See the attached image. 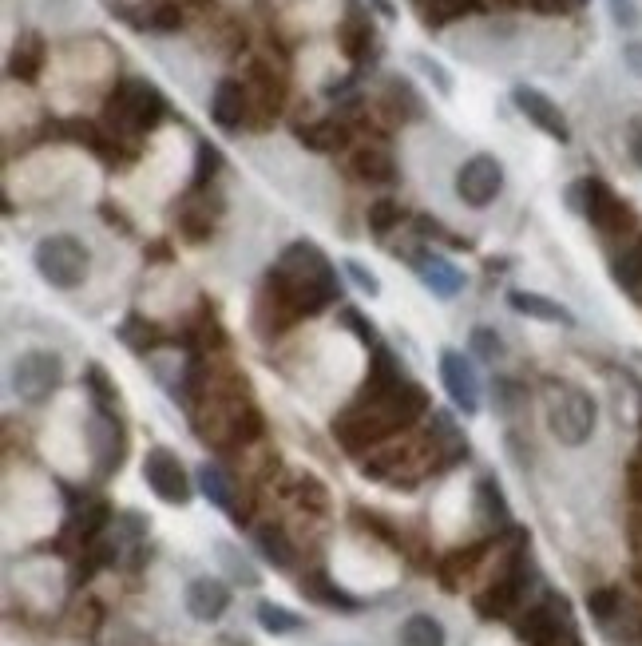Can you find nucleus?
<instances>
[{
  "mask_svg": "<svg viewBox=\"0 0 642 646\" xmlns=\"http://www.w3.org/2000/svg\"><path fill=\"white\" fill-rule=\"evenodd\" d=\"M211 119L222 127V131H234V127H242V119H246V92H242V84L238 80H218L211 92Z\"/></svg>",
  "mask_w": 642,
  "mask_h": 646,
  "instance_id": "f8f14e48",
  "label": "nucleus"
},
{
  "mask_svg": "<svg viewBox=\"0 0 642 646\" xmlns=\"http://www.w3.org/2000/svg\"><path fill=\"white\" fill-rule=\"evenodd\" d=\"M607 12H611V20H615L623 32H635V28L642 24L639 0H607Z\"/></svg>",
  "mask_w": 642,
  "mask_h": 646,
  "instance_id": "bb28decb",
  "label": "nucleus"
},
{
  "mask_svg": "<svg viewBox=\"0 0 642 646\" xmlns=\"http://www.w3.org/2000/svg\"><path fill=\"white\" fill-rule=\"evenodd\" d=\"M341 270H345V278H349V282H353L361 294H369V298H377V294H381V278H377V274H373L365 262L345 258V262H341Z\"/></svg>",
  "mask_w": 642,
  "mask_h": 646,
  "instance_id": "393cba45",
  "label": "nucleus"
},
{
  "mask_svg": "<svg viewBox=\"0 0 642 646\" xmlns=\"http://www.w3.org/2000/svg\"><path fill=\"white\" fill-rule=\"evenodd\" d=\"M341 44H345V56L349 60H365L369 56V48H373V24L365 20V16H357V8H349V16H345V24H341Z\"/></svg>",
  "mask_w": 642,
  "mask_h": 646,
  "instance_id": "4468645a",
  "label": "nucleus"
},
{
  "mask_svg": "<svg viewBox=\"0 0 642 646\" xmlns=\"http://www.w3.org/2000/svg\"><path fill=\"white\" fill-rule=\"evenodd\" d=\"M611 278L623 290H639L642 286V246H627L623 254L611 258Z\"/></svg>",
  "mask_w": 642,
  "mask_h": 646,
  "instance_id": "6ab92c4d",
  "label": "nucleus"
},
{
  "mask_svg": "<svg viewBox=\"0 0 642 646\" xmlns=\"http://www.w3.org/2000/svg\"><path fill=\"white\" fill-rule=\"evenodd\" d=\"M436 369H440V385H444L448 401H452L464 417H476V413H480V401H484V389H480V377H476L472 361H468L460 349H440Z\"/></svg>",
  "mask_w": 642,
  "mask_h": 646,
  "instance_id": "39448f33",
  "label": "nucleus"
},
{
  "mask_svg": "<svg viewBox=\"0 0 642 646\" xmlns=\"http://www.w3.org/2000/svg\"><path fill=\"white\" fill-rule=\"evenodd\" d=\"M369 4H373V8H377V12H381V16H385V20H393V16H397V12H393V4H389V0H369Z\"/></svg>",
  "mask_w": 642,
  "mask_h": 646,
  "instance_id": "7c9ffc66",
  "label": "nucleus"
},
{
  "mask_svg": "<svg viewBox=\"0 0 642 646\" xmlns=\"http://www.w3.org/2000/svg\"><path fill=\"white\" fill-rule=\"evenodd\" d=\"M183 607H187V615L199 619V623H218V619L230 611V587H226L222 579H214V575H199V579L187 583Z\"/></svg>",
  "mask_w": 642,
  "mask_h": 646,
  "instance_id": "9d476101",
  "label": "nucleus"
},
{
  "mask_svg": "<svg viewBox=\"0 0 642 646\" xmlns=\"http://www.w3.org/2000/svg\"><path fill=\"white\" fill-rule=\"evenodd\" d=\"M611 611H615V591H595L591 595V615L595 619H611Z\"/></svg>",
  "mask_w": 642,
  "mask_h": 646,
  "instance_id": "c756f323",
  "label": "nucleus"
},
{
  "mask_svg": "<svg viewBox=\"0 0 642 646\" xmlns=\"http://www.w3.org/2000/svg\"><path fill=\"white\" fill-rule=\"evenodd\" d=\"M623 64H627L631 76H639L642 80V40H627V44H623Z\"/></svg>",
  "mask_w": 642,
  "mask_h": 646,
  "instance_id": "c85d7f7f",
  "label": "nucleus"
},
{
  "mask_svg": "<svg viewBox=\"0 0 642 646\" xmlns=\"http://www.w3.org/2000/svg\"><path fill=\"white\" fill-rule=\"evenodd\" d=\"M599 429V401L587 389L559 385L547 401V432L563 448H583Z\"/></svg>",
  "mask_w": 642,
  "mask_h": 646,
  "instance_id": "f03ea898",
  "label": "nucleus"
},
{
  "mask_svg": "<svg viewBox=\"0 0 642 646\" xmlns=\"http://www.w3.org/2000/svg\"><path fill=\"white\" fill-rule=\"evenodd\" d=\"M143 480L163 504H187L191 500V476L171 448H151L143 456Z\"/></svg>",
  "mask_w": 642,
  "mask_h": 646,
  "instance_id": "423d86ee",
  "label": "nucleus"
},
{
  "mask_svg": "<svg viewBox=\"0 0 642 646\" xmlns=\"http://www.w3.org/2000/svg\"><path fill=\"white\" fill-rule=\"evenodd\" d=\"M298 135H302V143H306V147H314V151H329V147H341V143H345V127H337V123L302 127Z\"/></svg>",
  "mask_w": 642,
  "mask_h": 646,
  "instance_id": "4be33fe9",
  "label": "nucleus"
},
{
  "mask_svg": "<svg viewBox=\"0 0 642 646\" xmlns=\"http://www.w3.org/2000/svg\"><path fill=\"white\" fill-rule=\"evenodd\" d=\"M627 155H631V163L642 171V115H635L627 123Z\"/></svg>",
  "mask_w": 642,
  "mask_h": 646,
  "instance_id": "cd10ccee",
  "label": "nucleus"
},
{
  "mask_svg": "<svg viewBox=\"0 0 642 646\" xmlns=\"http://www.w3.org/2000/svg\"><path fill=\"white\" fill-rule=\"evenodd\" d=\"M512 104H516V111H520L532 127H539L543 135H551L555 143H571V123H567V115L559 111V104H555L547 92H539L532 84H516V88H512Z\"/></svg>",
  "mask_w": 642,
  "mask_h": 646,
  "instance_id": "1a4fd4ad",
  "label": "nucleus"
},
{
  "mask_svg": "<svg viewBox=\"0 0 642 646\" xmlns=\"http://www.w3.org/2000/svg\"><path fill=\"white\" fill-rule=\"evenodd\" d=\"M60 377H64V361L52 349H24L12 361V369H8L12 393L20 401H28V405H40L44 397H52V389L60 385Z\"/></svg>",
  "mask_w": 642,
  "mask_h": 646,
  "instance_id": "20e7f679",
  "label": "nucleus"
},
{
  "mask_svg": "<svg viewBox=\"0 0 642 646\" xmlns=\"http://www.w3.org/2000/svg\"><path fill=\"white\" fill-rule=\"evenodd\" d=\"M254 619H258V627L266 631V635H294V631H302V615H294L290 607H282V603H258V611H254Z\"/></svg>",
  "mask_w": 642,
  "mask_h": 646,
  "instance_id": "2eb2a0df",
  "label": "nucleus"
},
{
  "mask_svg": "<svg viewBox=\"0 0 642 646\" xmlns=\"http://www.w3.org/2000/svg\"><path fill=\"white\" fill-rule=\"evenodd\" d=\"M401 646H448V631L436 615L417 611L401 623Z\"/></svg>",
  "mask_w": 642,
  "mask_h": 646,
  "instance_id": "ddd939ff",
  "label": "nucleus"
},
{
  "mask_svg": "<svg viewBox=\"0 0 642 646\" xmlns=\"http://www.w3.org/2000/svg\"><path fill=\"white\" fill-rule=\"evenodd\" d=\"M413 68H417V72L425 76L428 84H432V88H436V92H440L444 100H448V96L456 92V88H452V72H448V68L440 64V60H432V56H425V52H413Z\"/></svg>",
  "mask_w": 642,
  "mask_h": 646,
  "instance_id": "412c9836",
  "label": "nucleus"
},
{
  "mask_svg": "<svg viewBox=\"0 0 642 646\" xmlns=\"http://www.w3.org/2000/svg\"><path fill=\"white\" fill-rule=\"evenodd\" d=\"M472 8H476V0H428V24H448Z\"/></svg>",
  "mask_w": 642,
  "mask_h": 646,
  "instance_id": "a878e982",
  "label": "nucleus"
},
{
  "mask_svg": "<svg viewBox=\"0 0 642 646\" xmlns=\"http://www.w3.org/2000/svg\"><path fill=\"white\" fill-rule=\"evenodd\" d=\"M504 183H508L504 163H500L496 155L480 151V155H468V159L456 167L452 191H456V199H460L464 207L484 211V207H492V203L504 195Z\"/></svg>",
  "mask_w": 642,
  "mask_h": 646,
  "instance_id": "7ed1b4c3",
  "label": "nucleus"
},
{
  "mask_svg": "<svg viewBox=\"0 0 642 646\" xmlns=\"http://www.w3.org/2000/svg\"><path fill=\"white\" fill-rule=\"evenodd\" d=\"M357 175L365 179V183H393L397 179V163L385 155V151H361L357 155Z\"/></svg>",
  "mask_w": 642,
  "mask_h": 646,
  "instance_id": "aec40b11",
  "label": "nucleus"
},
{
  "mask_svg": "<svg viewBox=\"0 0 642 646\" xmlns=\"http://www.w3.org/2000/svg\"><path fill=\"white\" fill-rule=\"evenodd\" d=\"M111 111H115L127 127L151 131V127L167 115V100L159 96V88H151V84H143V80H123L119 92L111 96Z\"/></svg>",
  "mask_w": 642,
  "mask_h": 646,
  "instance_id": "0eeeda50",
  "label": "nucleus"
},
{
  "mask_svg": "<svg viewBox=\"0 0 642 646\" xmlns=\"http://www.w3.org/2000/svg\"><path fill=\"white\" fill-rule=\"evenodd\" d=\"M508 306H512L516 314L532 318V322L575 325V318H571V310H567V306H559L555 298H547V294H535V290H508Z\"/></svg>",
  "mask_w": 642,
  "mask_h": 646,
  "instance_id": "9b49d317",
  "label": "nucleus"
},
{
  "mask_svg": "<svg viewBox=\"0 0 642 646\" xmlns=\"http://www.w3.org/2000/svg\"><path fill=\"white\" fill-rule=\"evenodd\" d=\"M413 262V274H417V282L425 286L432 298H440V302H452V298H460L464 294V286H468V274L448 258V254H436V250H421V254H413L409 258Z\"/></svg>",
  "mask_w": 642,
  "mask_h": 646,
  "instance_id": "6e6552de",
  "label": "nucleus"
},
{
  "mask_svg": "<svg viewBox=\"0 0 642 646\" xmlns=\"http://www.w3.org/2000/svg\"><path fill=\"white\" fill-rule=\"evenodd\" d=\"M218 551V563H222V571L234 579V583H242V587H258V571H254V563L234 547V543H218L214 547Z\"/></svg>",
  "mask_w": 642,
  "mask_h": 646,
  "instance_id": "a211bd4d",
  "label": "nucleus"
},
{
  "mask_svg": "<svg viewBox=\"0 0 642 646\" xmlns=\"http://www.w3.org/2000/svg\"><path fill=\"white\" fill-rule=\"evenodd\" d=\"M468 349H472V357L484 361V365L504 361V337H500V329H492V325H472Z\"/></svg>",
  "mask_w": 642,
  "mask_h": 646,
  "instance_id": "f3484780",
  "label": "nucleus"
},
{
  "mask_svg": "<svg viewBox=\"0 0 642 646\" xmlns=\"http://www.w3.org/2000/svg\"><path fill=\"white\" fill-rule=\"evenodd\" d=\"M258 547H262V555H266L270 563H278V567H290V563H294L290 543H286L282 532H274V528H262V532H258Z\"/></svg>",
  "mask_w": 642,
  "mask_h": 646,
  "instance_id": "b1692460",
  "label": "nucleus"
},
{
  "mask_svg": "<svg viewBox=\"0 0 642 646\" xmlns=\"http://www.w3.org/2000/svg\"><path fill=\"white\" fill-rule=\"evenodd\" d=\"M32 266L52 290H80L92 270V250L76 234H44L32 250Z\"/></svg>",
  "mask_w": 642,
  "mask_h": 646,
  "instance_id": "f257e3e1",
  "label": "nucleus"
},
{
  "mask_svg": "<svg viewBox=\"0 0 642 646\" xmlns=\"http://www.w3.org/2000/svg\"><path fill=\"white\" fill-rule=\"evenodd\" d=\"M401 218H405V207H401V203L381 199V203L369 207V230H373V234H389L393 226H401Z\"/></svg>",
  "mask_w": 642,
  "mask_h": 646,
  "instance_id": "5701e85b",
  "label": "nucleus"
},
{
  "mask_svg": "<svg viewBox=\"0 0 642 646\" xmlns=\"http://www.w3.org/2000/svg\"><path fill=\"white\" fill-rule=\"evenodd\" d=\"M199 492L211 500L214 508H222V512H230V508H234V488H230L226 472H222L218 464H211V460L199 468Z\"/></svg>",
  "mask_w": 642,
  "mask_h": 646,
  "instance_id": "dca6fc26",
  "label": "nucleus"
}]
</instances>
